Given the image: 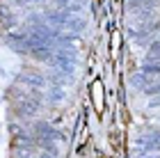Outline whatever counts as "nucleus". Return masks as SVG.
Returning <instances> with one entry per match:
<instances>
[{
  "label": "nucleus",
  "instance_id": "obj_1",
  "mask_svg": "<svg viewBox=\"0 0 160 158\" xmlns=\"http://www.w3.org/2000/svg\"><path fill=\"white\" fill-rule=\"evenodd\" d=\"M94 105H96V110L101 112L103 110V101H101V83H94Z\"/></svg>",
  "mask_w": 160,
  "mask_h": 158
}]
</instances>
